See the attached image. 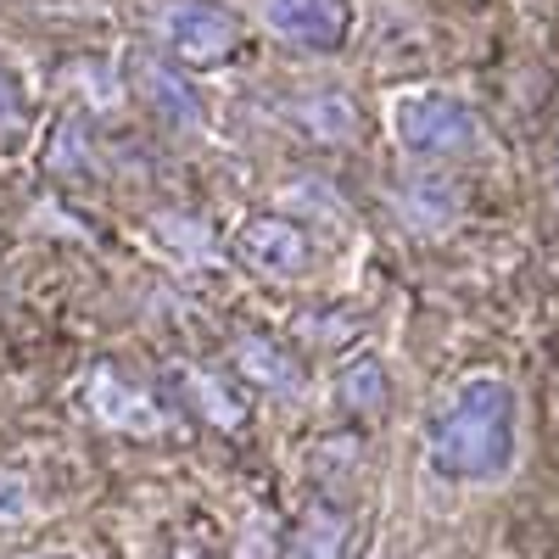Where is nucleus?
<instances>
[{"label": "nucleus", "mask_w": 559, "mask_h": 559, "mask_svg": "<svg viewBox=\"0 0 559 559\" xmlns=\"http://www.w3.org/2000/svg\"><path fill=\"white\" fill-rule=\"evenodd\" d=\"M280 554V532H274V515L269 509H252L241 537H236V559H274Z\"/></svg>", "instance_id": "16"}, {"label": "nucleus", "mask_w": 559, "mask_h": 559, "mask_svg": "<svg viewBox=\"0 0 559 559\" xmlns=\"http://www.w3.org/2000/svg\"><path fill=\"white\" fill-rule=\"evenodd\" d=\"M554 185H559V146H554Z\"/></svg>", "instance_id": "21"}, {"label": "nucleus", "mask_w": 559, "mask_h": 559, "mask_svg": "<svg viewBox=\"0 0 559 559\" xmlns=\"http://www.w3.org/2000/svg\"><path fill=\"white\" fill-rule=\"evenodd\" d=\"M476 112L464 107L459 96H442V90H414V96L397 102V140L403 152L426 157V163H442V157H459L476 146Z\"/></svg>", "instance_id": "4"}, {"label": "nucleus", "mask_w": 559, "mask_h": 559, "mask_svg": "<svg viewBox=\"0 0 559 559\" xmlns=\"http://www.w3.org/2000/svg\"><path fill=\"white\" fill-rule=\"evenodd\" d=\"M51 174H62V179H84L90 168H96V152H90V123H84V112L73 118H62L57 123V140H51Z\"/></svg>", "instance_id": "14"}, {"label": "nucleus", "mask_w": 559, "mask_h": 559, "mask_svg": "<svg viewBox=\"0 0 559 559\" xmlns=\"http://www.w3.org/2000/svg\"><path fill=\"white\" fill-rule=\"evenodd\" d=\"M34 503H39V492H34V481L23 471H0V532L23 526L34 515Z\"/></svg>", "instance_id": "15"}, {"label": "nucleus", "mask_w": 559, "mask_h": 559, "mask_svg": "<svg viewBox=\"0 0 559 559\" xmlns=\"http://www.w3.org/2000/svg\"><path fill=\"white\" fill-rule=\"evenodd\" d=\"M236 369L258 392H274V397H302V386H308L302 358H292L269 336H236Z\"/></svg>", "instance_id": "9"}, {"label": "nucleus", "mask_w": 559, "mask_h": 559, "mask_svg": "<svg viewBox=\"0 0 559 559\" xmlns=\"http://www.w3.org/2000/svg\"><path fill=\"white\" fill-rule=\"evenodd\" d=\"M23 129V96H17V84L7 79V68H0V140H12Z\"/></svg>", "instance_id": "18"}, {"label": "nucleus", "mask_w": 559, "mask_h": 559, "mask_svg": "<svg viewBox=\"0 0 559 559\" xmlns=\"http://www.w3.org/2000/svg\"><path fill=\"white\" fill-rule=\"evenodd\" d=\"M174 559H207V554H197V548H179Z\"/></svg>", "instance_id": "19"}, {"label": "nucleus", "mask_w": 559, "mask_h": 559, "mask_svg": "<svg viewBox=\"0 0 559 559\" xmlns=\"http://www.w3.org/2000/svg\"><path fill=\"white\" fill-rule=\"evenodd\" d=\"M286 118L308 146H358L364 140V107L347 96V90H313V96H297L286 107Z\"/></svg>", "instance_id": "7"}, {"label": "nucleus", "mask_w": 559, "mask_h": 559, "mask_svg": "<svg viewBox=\"0 0 559 559\" xmlns=\"http://www.w3.org/2000/svg\"><path fill=\"white\" fill-rule=\"evenodd\" d=\"M397 213H403V224L419 229V236H437V229H448L453 213H459V191L437 168L431 174H414L403 191H397Z\"/></svg>", "instance_id": "11"}, {"label": "nucleus", "mask_w": 559, "mask_h": 559, "mask_svg": "<svg viewBox=\"0 0 559 559\" xmlns=\"http://www.w3.org/2000/svg\"><path fill=\"white\" fill-rule=\"evenodd\" d=\"M263 23L297 45V51H342L347 45V23H353V7L347 0H263Z\"/></svg>", "instance_id": "6"}, {"label": "nucleus", "mask_w": 559, "mask_h": 559, "mask_svg": "<svg viewBox=\"0 0 559 559\" xmlns=\"http://www.w3.org/2000/svg\"><path fill=\"white\" fill-rule=\"evenodd\" d=\"M386 403H392V381H386L381 358H369V353L347 358L336 376V408L358 414V419H376V414H386Z\"/></svg>", "instance_id": "12"}, {"label": "nucleus", "mask_w": 559, "mask_h": 559, "mask_svg": "<svg viewBox=\"0 0 559 559\" xmlns=\"http://www.w3.org/2000/svg\"><path fill=\"white\" fill-rule=\"evenodd\" d=\"M426 464L442 481H498L515 464V386L503 376L459 381L431 414Z\"/></svg>", "instance_id": "1"}, {"label": "nucleus", "mask_w": 559, "mask_h": 559, "mask_svg": "<svg viewBox=\"0 0 559 559\" xmlns=\"http://www.w3.org/2000/svg\"><path fill=\"white\" fill-rule=\"evenodd\" d=\"M313 258V241L308 229L286 213H258L236 229V263H247L252 274H269V280H292L302 274Z\"/></svg>", "instance_id": "5"}, {"label": "nucleus", "mask_w": 559, "mask_h": 559, "mask_svg": "<svg viewBox=\"0 0 559 559\" xmlns=\"http://www.w3.org/2000/svg\"><path fill=\"white\" fill-rule=\"evenodd\" d=\"M157 39L185 68H218L247 45V23L218 0H168L157 12Z\"/></svg>", "instance_id": "2"}, {"label": "nucleus", "mask_w": 559, "mask_h": 559, "mask_svg": "<svg viewBox=\"0 0 559 559\" xmlns=\"http://www.w3.org/2000/svg\"><path fill=\"white\" fill-rule=\"evenodd\" d=\"M157 229H163V236H168L174 247H185V252H191L197 263H207V258H213V241H207L202 229H197V218H185V213H174V218H163Z\"/></svg>", "instance_id": "17"}, {"label": "nucleus", "mask_w": 559, "mask_h": 559, "mask_svg": "<svg viewBox=\"0 0 559 559\" xmlns=\"http://www.w3.org/2000/svg\"><path fill=\"white\" fill-rule=\"evenodd\" d=\"M179 386H185V397H191V403L202 408V419H213V431H241V419H247V397H241L236 386H229L224 376L185 364V369H179Z\"/></svg>", "instance_id": "13"}, {"label": "nucleus", "mask_w": 559, "mask_h": 559, "mask_svg": "<svg viewBox=\"0 0 559 559\" xmlns=\"http://www.w3.org/2000/svg\"><path fill=\"white\" fill-rule=\"evenodd\" d=\"M84 403H90V414H96L107 431H123V437H168V431H179L174 403H163L146 381H134L129 369H118V364L90 369Z\"/></svg>", "instance_id": "3"}, {"label": "nucleus", "mask_w": 559, "mask_h": 559, "mask_svg": "<svg viewBox=\"0 0 559 559\" xmlns=\"http://www.w3.org/2000/svg\"><path fill=\"white\" fill-rule=\"evenodd\" d=\"M129 79H134V96L146 102L163 123H174V129H202V102H197V90L185 84L163 57L134 51V57H129Z\"/></svg>", "instance_id": "8"}, {"label": "nucleus", "mask_w": 559, "mask_h": 559, "mask_svg": "<svg viewBox=\"0 0 559 559\" xmlns=\"http://www.w3.org/2000/svg\"><path fill=\"white\" fill-rule=\"evenodd\" d=\"M34 559H84V554H34Z\"/></svg>", "instance_id": "20"}, {"label": "nucleus", "mask_w": 559, "mask_h": 559, "mask_svg": "<svg viewBox=\"0 0 559 559\" xmlns=\"http://www.w3.org/2000/svg\"><path fill=\"white\" fill-rule=\"evenodd\" d=\"M347 537H353L347 509H336L331 498H319V503L302 509V521L292 526L286 559H342L347 554Z\"/></svg>", "instance_id": "10"}]
</instances>
